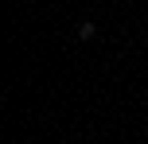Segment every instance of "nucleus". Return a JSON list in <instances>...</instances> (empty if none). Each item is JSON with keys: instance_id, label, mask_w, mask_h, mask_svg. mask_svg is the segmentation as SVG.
I'll list each match as a JSON object with an SVG mask.
<instances>
[{"instance_id": "f257e3e1", "label": "nucleus", "mask_w": 148, "mask_h": 144, "mask_svg": "<svg viewBox=\"0 0 148 144\" xmlns=\"http://www.w3.org/2000/svg\"><path fill=\"white\" fill-rule=\"evenodd\" d=\"M94 35H97V27H94L90 20H82V23H78V39L86 43V39H94Z\"/></svg>"}]
</instances>
